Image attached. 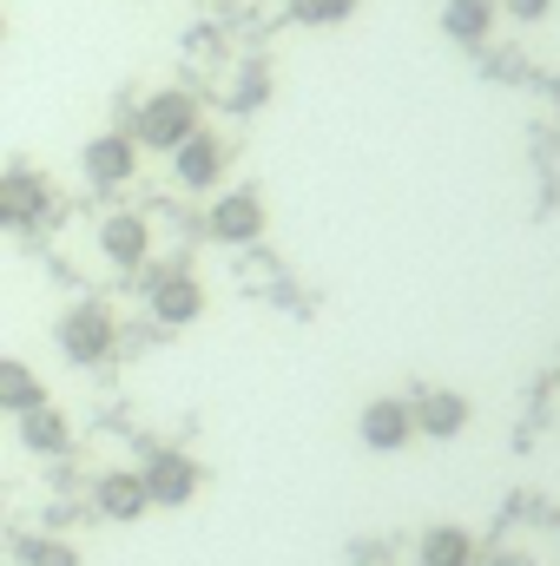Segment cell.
<instances>
[{
    "instance_id": "obj_1",
    "label": "cell",
    "mask_w": 560,
    "mask_h": 566,
    "mask_svg": "<svg viewBox=\"0 0 560 566\" xmlns=\"http://www.w3.org/2000/svg\"><path fill=\"white\" fill-rule=\"evenodd\" d=\"M205 119H198V99L185 93V86H158V93H145L139 106H133V139L139 151H178V145L191 139Z\"/></svg>"
},
{
    "instance_id": "obj_2",
    "label": "cell",
    "mask_w": 560,
    "mask_h": 566,
    "mask_svg": "<svg viewBox=\"0 0 560 566\" xmlns=\"http://www.w3.org/2000/svg\"><path fill=\"white\" fill-rule=\"evenodd\" d=\"M53 343H60V356H66L73 369H100V363H113V349H120V316H113L106 303L86 296V303L60 310Z\"/></svg>"
},
{
    "instance_id": "obj_3",
    "label": "cell",
    "mask_w": 560,
    "mask_h": 566,
    "mask_svg": "<svg viewBox=\"0 0 560 566\" xmlns=\"http://www.w3.org/2000/svg\"><path fill=\"white\" fill-rule=\"evenodd\" d=\"M139 481H145V501H152V507H191L198 488H205V468H198L185 448H145Z\"/></svg>"
},
{
    "instance_id": "obj_4",
    "label": "cell",
    "mask_w": 560,
    "mask_h": 566,
    "mask_svg": "<svg viewBox=\"0 0 560 566\" xmlns=\"http://www.w3.org/2000/svg\"><path fill=\"white\" fill-rule=\"evenodd\" d=\"M145 310H152L165 329H185V323H198V316H205V283L172 258V264L145 271Z\"/></svg>"
},
{
    "instance_id": "obj_5",
    "label": "cell",
    "mask_w": 560,
    "mask_h": 566,
    "mask_svg": "<svg viewBox=\"0 0 560 566\" xmlns=\"http://www.w3.org/2000/svg\"><path fill=\"white\" fill-rule=\"evenodd\" d=\"M165 158H172L178 191H198V198H205V191H218V185H225V171H231V145L218 139V133H205V126L178 145V151H165Z\"/></svg>"
},
{
    "instance_id": "obj_6",
    "label": "cell",
    "mask_w": 560,
    "mask_h": 566,
    "mask_svg": "<svg viewBox=\"0 0 560 566\" xmlns=\"http://www.w3.org/2000/svg\"><path fill=\"white\" fill-rule=\"evenodd\" d=\"M80 178H86L93 191H120V185H133V178H139V139H133L126 126L86 139V151H80Z\"/></svg>"
},
{
    "instance_id": "obj_7",
    "label": "cell",
    "mask_w": 560,
    "mask_h": 566,
    "mask_svg": "<svg viewBox=\"0 0 560 566\" xmlns=\"http://www.w3.org/2000/svg\"><path fill=\"white\" fill-rule=\"evenodd\" d=\"M205 238L225 251H245L265 238V198L258 191H218V205L205 211Z\"/></svg>"
},
{
    "instance_id": "obj_8",
    "label": "cell",
    "mask_w": 560,
    "mask_h": 566,
    "mask_svg": "<svg viewBox=\"0 0 560 566\" xmlns=\"http://www.w3.org/2000/svg\"><path fill=\"white\" fill-rule=\"evenodd\" d=\"M100 258L113 271H145L152 264V224H145V211H106L100 218Z\"/></svg>"
},
{
    "instance_id": "obj_9",
    "label": "cell",
    "mask_w": 560,
    "mask_h": 566,
    "mask_svg": "<svg viewBox=\"0 0 560 566\" xmlns=\"http://www.w3.org/2000/svg\"><path fill=\"white\" fill-rule=\"evenodd\" d=\"M53 211V191L40 171H0V231H33L40 218Z\"/></svg>"
},
{
    "instance_id": "obj_10",
    "label": "cell",
    "mask_w": 560,
    "mask_h": 566,
    "mask_svg": "<svg viewBox=\"0 0 560 566\" xmlns=\"http://www.w3.org/2000/svg\"><path fill=\"white\" fill-rule=\"evenodd\" d=\"M356 434H363V448H376V454H403V448L416 441V416H409L403 396H376V402H363Z\"/></svg>"
},
{
    "instance_id": "obj_11",
    "label": "cell",
    "mask_w": 560,
    "mask_h": 566,
    "mask_svg": "<svg viewBox=\"0 0 560 566\" xmlns=\"http://www.w3.org/2000/svg\"><path fill=\"white\" fill-rule=\"evenodd\" d=\"M93 507H100L106 521H120V527L145 521V514H152V501H145L139 468H106V474L93 481Z\"/></svg>"
},
{
    "instance_id": "obj_12",
    "label": "cell",
    "mask_w": 560,
    "mask_h": 566,
    "mask_svg": "<svg viewBox=\"0 0 560 566\" xmlns=\"http://www.w3.org/2000/svg\"><path fill=\"white\" fill-rule=\"evenodd\" d=\"M409 416H416V434H428V441H455L462 428L475 422V409H468L462 389H422L416 402H409Z\"/></svg>"
},
{
    "instance_id": "obj_13",
    "label": "cell",
    "mask_w": 560,
    "mask_h": 566,
    "mask_svg": "<svg viewBox=\"0 0 560 566\" xmlns=\"http://www.w3.org/2000/svg\"><path fill=\"white\" fill-rule=\"evenodd\" d=\"M13 434H20V448H27V454H40V461H53V454H66V448H73V422H66V409H60V402H40V409L13 416Z\"/></svg>"
},
{
    "instance_id": "obj_14",
    "label": "cell",
    "mask_w": 560,
    "mask_h": 566,
    "mask_svg": "<svg viewBox=\"0 0 560 566\" xmlns=\"http://www.w3.org/2000/svg\"><path fill=\"white\" fill-rule=\"evenodd\" d=\"M495 20H501L495 0H442V33H448L455 46H488Z\"/></svg>"
},
{
    "instance_id": "obj_15",
    "label": "cell",
    "mask_w": 560,
    "mask_h": 566,
    "mask_svg": "<svg viewBox=\"0 0 560 566\" xmlns=\"http://www.w3.org/2000/svg\"><path fill=\"white\" fill-rule=\"evenodd\" d=\"M416 560H422V566H475V560H481V547H475V534H468V527H455V521H435V527L422 534Z\"/></svg>"
},
{
    "instance_id": "obj_16",
    "label": "cell",
    "mask_w": 560,
    "mask_h": 566,
    "mask_svg": "<svg viewBox=\"0 0 560 566\" xmlns=\"http://www.w3.org/2000/svg\"><path fill=\"white\" fill-rule=\"evenodd\" d=\"M40 402H46L40 369L20 363V356H0V416H27V409H40Z\"/></svg>"
},
{
    "instance_id": "obj_17",
    "label": "cell",
    "mask_w": 560,
    "mask_h": 566,
    "mask_svg": "<svg viewBox=\"0 0 560 566\" xmlns=\"http://www.w3.org/2000/svg\"><path fill=\"white\" fill-rule=\"evenodd\" d=\"M13 560L20 566H80V547L60 541V534H27V541L13 547Z\"/></svg>"
},
{
    "instance_id": "obj_18",
    "label": "cell",
    "mask_w": 560,
    "mask_h": 566,
    "mask_svg": "<svg viewBox=\"0 0 560 566\" xmlns=\"http://www.w3.org/2000/svg\"><path fill=\"white\" fill-rule=\"evenodd\" d=\"M297 27H343L356 13V0H283Z\"/></svg>"
},
{
    "instance_id": "obj_19",
    "label": "cell",
    "mask_w": 560,
    "mask_h": 566,
    "mask_svg": "<svg viewBox=\"0 0 560 566\" xmlns=\"http://www.w3.org/2000/svg\"><path fill=\"white\" fill-rule=\"evenodd\" d=\"M265 93H271V73H265V66H251V73L238 80V93H231V113H258V106H265Z\"/></svg>"
},
{
    "instance_id": "obj_20",
    "label": "cell",
    "mask_w": 560,
    "mask_h": 566,
    "mask_svg": "<svg viewBox=\"0 0 560 566\" xmlns=\"http://www.w3.org/2000/svg\"><path fill=\"white\" fill-rule=\"evenodd\" d=\"M508 20H521V27H535V20H548L554 13V0H495Z\"/></svg>"
},
{
    "instance_id": "obj_21",
    "label": "cell",
    "mask_w": 560,
    "mask_h": 566,
    "mask_svg": "<svg viewBox=\"0 0 560 566\" xmlns=\"http://www.w3.org/2000/svg\"><path fill=\"white\" fill-rule=\"evenodd\" d=\"M0 46H7V13H0Z\"/></svg>"
}]
</instances>
